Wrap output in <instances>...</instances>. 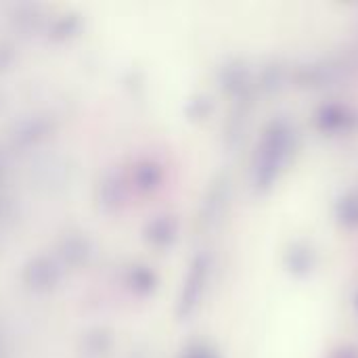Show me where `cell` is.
Instances as JSON below:
<instances>
[{"mask_svg":"<svg viewBox=\"0 0 358 358\" xmlns=\"http://www.w3.org/2000/svg\"><path fill=\"white\" fill-rule=\"evenodd\" d=\"M294 149V130L287 120L279 117L273 120L264 134L262 143L258 147L256 155V187L258 189H273L275 182L279 180L281 172L285 170Z\"/></svg>","mask_w":358,"mask_h":358,"instance_id":"obj_1","label":"cell"},{"mask_svg":"<svg viewBox=\"0 0 358 358\" xmlns=\"http://www.w3.org/2000/svg\"><path fill=\"white\" fill-rule=\"evenodd\" d=\"M317 126L321 132H329V134L350 132L358 126V113L348 105L327 103L317 111Z\"/></svg>","mask_w":358,"mask_h":358,"instance_id":"obj_2","label":"cell"},{"mask_svg":"<svg viewBox=\"0 0 358 358\" xmlns=\"http://www.w3.org/2000/svg\"><path fill=\"white\" fill-rule=\"evenodd\" d=\"M287 266L296 275H306L315 266V252L306 243H294V248L287 252Z\"/></svg>","mask_w":358,"mask_h":358,"instance_id":"obj_3","label":"cell"},{"mask_svg":"<svg viewBox=\"0 0 358 358\" xmlns=\"http://www.w3.org/2000/svg\"><path fill=\"white\" fill-rule=\"evenodd\" d=\"M338 222L346 229H357L358 227V197L357 195H346L338 201L336 210Z\"/></svg>","mask_w":358,"mask_h":358,"instance_id":"obj_4","label":"cell"},{"mask_svg":"<svg viewBox=\"0 0 358 358\" xmlns=\"http://www.w3.org/2000/svg\"><path fill=\"white\" fill-rule=\"evenodd\" d=\"M331 358H358V350L352 346H342L331 355Z\"/></svg>","mask_w":358,"mask_h":358,"instance_id":"obj_5","label":"cell"},{"mask_svg":"<svg viewBox=\"0 0 358 358\" xmlns=\"http://www.w3.org/2000/svg\"><path fill=\"white\" fill-rule=\"evenodd\" d=\"M357 306H358V298H357Z\"/></svg>","mask_w":358,"mask_h":358,"instance_id":"obj_6","label":"cell"}]
</instances>
